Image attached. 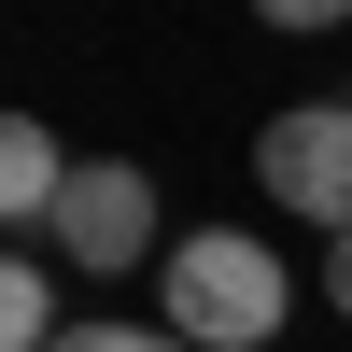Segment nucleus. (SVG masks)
I'll return each instance as SVG.
<instances>
[{"instance_id": "1", "label": "nucleus", "mask_w": 352, "mask_h": 352, "mask_svg": "<svg viewBox=\"0 0 352 352\" xmlns=\"http://www.w3.org/2000/svg\"><path fill=\"white\" fill-rule=\"evenodd\" d=\"M282 310H296V268H282L254 226H197V240H169V268H155V324L184 352H268Z\"/></svg>"}, {"instance_id": "2", "label": "nucleus", "mask_w": 352, "mask_h": 352, "mask_svg": "<svg viewBox=\"0 0 352 352\" xmlns=\"http://www.w3.org/2000/svg\"><path fill=\"white\" fill-rule=\"evenodd\" d=\"M43 254H56V268H85V282L169 268V240H155V169L85 155V169H71V197H56V226H43Z\"/></svg>"}, {"instance_id": "3", "label": "nucleus", "mask_w": 352, "mask_h": 352, "mask_svg": "<svg viewBox=\"0 0 352 352\" xmlns=\"http://www.w3.org/2000/svg\"><path fill=\"white\" fill-rule=\"evenodd\" d=\"M254 184H268L296 226L352 240V99H296V113H268V127H254Z\"/></svg>"}, {"instance_id": "4", "label": "nucleus", "mask_w": 352, "mask_h": 352, "mask_svg": "<svg viewBox=\"0 0 352 352\" xmlns=\"http://www.w3.org/2000/svg\"><path fill=\"white\" fill-rule=\"evenodd\" d=\"M56 197H71V155H56V127H43V113H14V127H0V212L43 240V226H56Z\"/></svg>"}, {"instance_id": "5", "label": "nucleus", "mask_w": 352, "mask_h": 352, "mask_svg": "<svg viewBox=\"0 0 352 352\" xmlns=\"http://www.w3.org/2000/svg\"><path fill=\"white\" fill-rule=\"evenodd\" d=\"M71 324H56V268L43 254H14V268H0V352H56Z\"/></svg>"}, {"instance_id": "6", "label": "nucleus", "mask_w": 352, "mask_h": 352, "mask_svg": "<svg viewBox=\"0 0 352 352\" xmlns=\"http://www.w3.org/2000/svg\"><path fill=\"white\" fill-rule=\"evenodd\" d=\"M56 352H184V338H169V324H71Z\"/></svg>"}, {"instance_id": "7", "label": "nucleus", "mask_w": 352, "mask_h": 352, "mask_svg": "<svg viewBox=\"0 0 352 352\" xmlns=\"http://www.w3.org/2000/svg\"><path fill=\"white\" fill-rule=\"evenodd\" d=\"M324 310L352 324V240H324Z\"/></svg>"}]
</instances>
